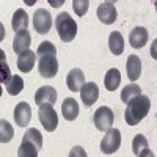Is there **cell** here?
I'll return each instance as SVG.
<instances>
[{
  "label": "cell",
  "mask_w": 157,
  "mask_h": 157,
  "mask_svg": "<svg viewBox=\"0 0 157 157\" xmlns=\"http://www.w3.org/2000/svg\"><path fill=\"white\" fill-rule=\"evenodd\" d=\"M151 110V101L148 96H137L134 98L127 104L126 112H124V118H126V123L129 126H137L143 118H145Z\"/></svg>",
  "instance_id": "1"
},
{
  "label": "cell",
  "mask_w": 157,
  "mask_h": 157,
  "mask_svg": "<svg viewBox=\"0 0 157 157\" xmlns=\"http://www.w3.org/2000/svg\"><path fill=\"white\" fill-rule=\"evenodd\" d=\"M55 29L58 32V36L63 43H71L77 35V24L71 17L69 13L63 11L55 19Z\"/></svg>",
  "instance_id": "2"
},
{
  "label": "cell",
  "mask_w": 157,
  "mask_h": 157,
  "mask_svg": "<svg viewBox=\"0 0 157 157\" xmlns=\"http://www.w3.org/2000/svg\"><path fill=\"white\" fill-rule=\"evenodd\" d=\"M38 116H39V123L43 124V127L47 132H54L58 126V115L54 110V107L50 104H43L39 105L38 110Z\"/></svg>",
  "instance_id": "3"
},
{
  "label": "cell",
  "mask_w": 157,
  "mask_h": 157,
  "mask_svg": "<svg viewBox=\"0 0 157 157\" xmlns=\"http://www.w3.org/2000/svg\"><path fill=\"white\" fill-rule=\"evenodd\" d=\"M93 121H94V126H96L98 130L107 132L109 129H112L113 121H115L113 110L110 107H99L93 115Z\"/></svg>",
  "instance_id": "4"
},
{
  "label": "cell",
  "mask_w": 157,
  "mask_h": 157,
  "mask_svg": "<svg viewBox=\"0 0 157 157\" xmlns=\"http://www.w3.org/2000/svg\"><path fill=\"white\" fill-rule=\"evenodd\" d=\"M121 146V132L118 129H109L101 141V151L104 154H113Z\"/></svg>",
  "instance_id": "5"
},
{
  "label": "cell",
  "mask_w": 157,
  "mask_h": 157,
  "mask_svg": "<svg viewBox=\"0 0 157 157\" xmlns=\"http://www.w3.org/2000/svg\"><path fill=\"white\" fill-rule=\"evenodd\" d=\"M38 71L44 78H52L58 72V60L55 55H47L38 58Z\"/></svg>",
  "instance_id": "6"
},
{
  "label": "cell",
  "mask_w": 157,
  "mask_h": 157,
  "mask_svg": "<svg viewBox=\"0 0 157 157\" xmlns=\"http://www.w3.org/2000/svg\"><path fill=\"white\" fill-rule=\"evenodd\" d=\"M33 27L39 35H46L50 32L52 27V17H50V13L44 8H39L38 11H35L33 14Z\"/></svg>",
  "instance_id": "7"
},
{
  "label": "cell",
  "mask_w": 157,
  "mask_h": 157,
  "mask_svg": "<svg viewBox=\"0 0 157 157\" xmlns=\"http://www.w3.org/2000/svg\"><path fill=\"white\" fill-rule=\"evenodd\" d=\"M98 17L102 24H105V25H110L116 21L118 17V13H116V8L112 2H102L99 3L98 6Z\"/></svg>",
  "instance_id": "8"
},
{
  "label": "cell",
  "mask_w": 157,
  "mask_h": 157,
  "mask_svg": "<svg viewBox=\"0 0 157 157\" xmlns=\"http://www.w3.org/2000/svg\"><path fill=\"white\" fill-rule=\"evenodd\" d=\"M35 102L38 105H43V104H50L54 105L57 102V90L54 86H49V85H44L41 88L36 90L35 93Z\"/></svg>",
  "instance_id": "9"
},
{
  "label": "cell",
  "mask_w": 157,
  "mask_h": 157,
  "mask_svg": "<svg viewBox=\"0 0 157 157\" xmlns=\"http://www.w3.org/2000/svg\"><path fill=\"white\" fill-rule=\"evenodd\" d=\"M80 98L86 107H91L99 98V86L93 82H85L80 88Z\"/></svg>",
  "instance_id": "10"
},
{
  "label": "cell",
  "mask_w": 157,
  "mask_h": 157,
  "mask_svg": "<svg viewBox=\"0 0 157 157\" xmlns=\"http://www.w3.org/2000/svg\"><path fill=\"white\" fill-rule=\"evenodd\" d=\"M32 120V109L27 102H19L14 109V121L19 127H25Z\"/></svg>",
  "instance_id": "11"
},
{
  "label": "cell",
  "mask_w": 157,
  "mask_h": 157,
  "mask_svg": "<svg viewBox=\"0 0 157 157\" xmlns=\"http://www.w3.org/2000/svg\"><path fill=\"white\" fill-rule=\"evenodd\" d=\"M83 83H85V74H83L82 69L75 68V69L69 71V74L66 77V85H68V88L72 91V93L80 91V88L83 86Z\"/></svg>",
  "instance_id": "12"
},
{
  "label": "cell",
  "mask_w": 157,
  "mask_h": 157,
  "mask_svg": "<svg viewBox=\"0 0 157 157\" xmlns=\"http://www.w3.org/2000/svg\"><path fill=\"white\" fill-rule=\"evenodd\" d=\"M32 44V36L27 30H22V32H17L16 36H14V41H13V50L16 52L17 55H21L22 52L29 50Z\"/></svg>",
  "instance_id": "13"
},
{
  "label": "cell",
  "mask_w": 157,
  "mask_h": 157,
  "mask_svg": "<svg viewBox=\"0 0 157 157\" xmlns=\"http://www.w3.org/2000/svg\"><path fill=\"white\" fill-rule=\"evenodd\" d=\"M148 38H149V35L145 27H135L129 35V43L134 49H141L148 43Z\"/></svg>",
  "instance_id": "14"
},
{
  "label": "cell",
  "mask_w": 157,
  "mask_h": 157,
  "mask_svg": "<svg viewBox=\"0 0 157 157\" xmlns=\"http://www.w3.org/2000/svg\"><path fill=\"white\" fill-rule=\"evenodd\" d=\"M35 61H36V54L29 49L17 57V68L21 72H30L35 66Z\"/></svg>",
  "instance_id": "15"
},
{
  "label": "cell",
  "mask_w": 157,
  "mask_h": 157,
  "mask_svg": "<svg viewBox=\"0 0 157 157\" xmlns=\"http://www.w3.org/2000/svg\"><path fill=\"white\" fill-rule=\"evenodd\" d=\"M61 113H63L64 120L74 121L78 116V104H77V101L72 99V98H66L61 104Z\"/></svg>",
  "instance_id": "16"
},
{
  "label": "cell",
  "mask_w": 157,
  "mask_h": 157,
  "mask_svg": "<svg viewBox=\"0 0 157 157\" xmlns=\"http://www.w3.org/2000/svg\"><path fill=\"white\" fill-rule=\"evenodd\" d=\"M126 71H127V77L132 82L138 80V77L141 74V60L137 55H130L127 57V63H126Z\"/></svg>",
  "instance_id": "17"
},
{
  "label": "cell",
  "mask_w": 157,
  "mask_h": 157,
  "mask_svg": "<svg viewBox=\"0 0 157 157\" xmlns=\"http://www.w3.org/2000/svg\"><path fill=\"white\" fill-rule=\"evenodd\" d=\"M27 25H29V16L25 10L19 8L16 10V13L13 14V19H11V27L16 33L17 32H22V30H27Z\"/></svg>",
  "instance_id": "18"
},
{
  "label": "cell",
  "mask_w": 157,
  "mask_h": 157,
  "mask_svg": "<svg viewBox=\"0 0 157 157\" xmlns=\"http://www.w3.org/2000/svg\"><path fill=\"white\" fill-rule=\"evenodd\" d=\"M109 47L113 55H121L124 52V38L120 32H112L109 36Z\"/></svg>",
  "instance_id": "19"
},
{
  "label": "cell",
  "mask_w": 157,
  "mask_h": 157,
  "mask_svg": "<svg viewBox=\"0 0 157 157\" xmlns=\"http://www.w3.org/2000/svg\"><path fill=\"white\" fill-rule=\"evenodd\" d=\"M121 83V72L116 68H112L107 71L105 77H104V85H105L107 91H115Z\"/></svg>",
  "instance_id": "20"
},
{
  "label": "cell",
  "mask_w": 157,
  "mask_h": 157,
  "mask_svg": "<svg viewBox=\"0 0 157 157\" xmlns=\"http://www.w3.org/2000/svg\"><path fill=\"white\" fill-rule=\"evenodd\" d=\"M38 151H39V148L33 141L22 138V143L17 149V157H38Z\"/></svg>",
  "instance_id": "21"
},
{
  "label": "cell",
  "mask_w": 157,
  "mask_h": 157,
  "mask_svg": "<svg viewBox=\"0 0 157 157\" xmlns=\"http://www.w3.org/2000/svg\"><path fill=\"white\" fill-rule=\"evenodd\" d=\"M140 94H141V88L137 83H130V85H127V86L123 88V91H121V101L124 104H129L134 98H137Z\"/></svg>",
  "instance_id": "22"
},
{
  "label": "cell",
  "mask_w": 157,
  "mask_h": 157,
  "mask_svg": "<svg viewBox=\"0 0 157 157\" xmlns=\"http://www.w3.org/2000/svg\"><path fill=\"white\" fill-rule=\"evenodd\" d=\"M24 90V80L21 75H13L8 83H6V91L11 94V96H17L21 91Z\"/></svg>",
  "instance_id": "23"
},
{
  "label": "cell",
  "mask_w": 157,
  "mask_h": 157,
  "mask_svg": "<svg viewBox=\"0 0 157 157\" xmlns=\"http://www.w3.org/2000/svg\"><path fill=\"white\" fill-rule=\"evenodd\" d=\"M14 137V129L6 120H0V143H10Z\"/></svg>",
  "instance_id": "24"
},
{
  "label": "cell",
  "mask_w": 157,
  "mask_h": 157,
  "mask_svg": "<svg viewBox=\"0 0 157 157\" xmlns=\"http://www.w3.org/2000/svg\"><path fill=\"white\" fill-rule=\"evenodd\" d=\"M22 138H24V140H29V141H33L39 149L43 148V135H41V132H39L38 129H35V127H30L27 132H25V135H24Z\"/></svg>",
  "instance_id": "25"
},
{
  "label": "cell",
  "mask_w": 157,
  "mask_h": 157,
  "mask_svg": "<svg viewBox=\"0 0 157 157\" xmlns=\"http://www.w3.org/2000/svg\"><path fill=\"white\" fill-rule=\"evenodd\" d=\"M36 55H38V58L47 57V55H57V49L50 41H43L36 50Z\"/></svg>",
  "instance_id": "26"
},
{
  "label": "cell",
  "mask_w": 157,
  "mask_h": 157,
  "mask_svg": "<svg viewBox=\"0 0 157 157\" xmlns=\"http://www.w3.org/2000/svg\"><path fill=\"white\" fill-rule=\"evenodd\" d=\"M146 148H148V140H146V137L141 135V134L135 135V137H134V141H132V151H134V154L138 155L143 149H146Z\"/></svg>",
  "instance_id": "27"
},
{
  "label": "cell",
  "mask_w": 157,
  "mask_h": 157,
  "mask_svg": "<svg viewBox=\"0 0 157 157\" xmlns=\"http://www.w3.org/2000/svg\"><path fill=\"white\" fill-rule=\"evenodd\" d=\"M72 8H74L77 16H85L88 8H90V2H88V0H74V2H72Z\"/></svg>",
  "instance_id": "28"
},
{
  "label": "cell",
  "mask_w": 157,
  "mask_h": 157,
  "mask_svg": "<svg viewBox=\"0 0 157 157\" xmlns=\"http://www.w3.org/2000/svg\"><path fill=\"white\" fill-rule=\"evenodd\" d=\"M11 77H13V74H11V69L8 66L6 60L5 61H0V85H2V83L6 85Z\"/></svg>",
  "instance_id": "29"
},
{
  "label": "cell",
  "mask_w": 157,
  "mask_h": 157,
  "mask_svg": "<svg viewBox=\"0 0 157 157\" xmlns=\"http://www.w3.org/2000/svg\"><path fill=\"white\" fill-rule=\"evenodd\" d=\"M68 157H88V155H86V152H85V149L82 146H74Z\"/></svg>",
  "instance_id": "30"
},
{
  "label": "cell",
  "mask_w": 157,
  "mask_h": 157,
  "mask_svg": "<svg viewBox=\"0 0 157 157\" xmlns=\"http://www.w3.org/2000/svg\"><path fill=\"white\" fill-rule=\"evenodd\" d=\"M137 157H155V155H154V152H152L149 148H146V149H143V151H141Z\"/></svg>",
  "instance_id": "31"
},
{
  "label": "cell",
  "mask_w": 157,
  "mask_h": 157,
  "mask_svg": "<svg viewBox=\"0 0 157 157\" xmlns=\"http://www.w3.org/2000/svg\"><path fill=\"white\" fill-rule=\"evenodd\" d=\"M3 38H5V27H3V24L0 22V41H3Z\"/></svg>",
  "instance_id": "32"
},
{
  "label": "cell",
  "mask_w": 157,
  "mask_h": 157,
  "mask_svg": "<svg viewBox=\"0 0 157 157\" xmlns=\"http://www.w3.org/2000/svg\"><path fill=\"white\" fill-rule=\"evenodd\" d=\"M6 60V54H5V50L0 49V61H5Z\"/></svg>",
  "instance_id": "33"
},
{
  "label": "cell",
  "mask_w": 157,
  "mask_h": 157,
  "mask_svg": "<svg viewBox=\"0 0 157 157\" xmlns=\"http://www.w3.org/2000/svg\"><path fill=\"white\" fill-rule=\"evenodd\" d=\"M50 5H55V6H60V5H63V2H50Z\"/></svg>",
  "instance_id": "34"
},
{
  "label": "cell",
  "mask_w": 157,
  "mask_h": 157,
  "mask_svg": "<svg viewBox=\"0 0 157 157\" xmlns=\"http://www.w3.org/2000/svg\"><path fill=\"white\" fill-rule=\"evenodd\" d=\"M2 93H3V90H2V85H0V96H2Z\"/></svg>",
  "instance_id": "35"
}]
</instances>
